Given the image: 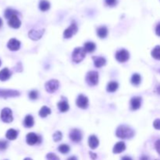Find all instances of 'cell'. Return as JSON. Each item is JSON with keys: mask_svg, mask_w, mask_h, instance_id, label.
<instances>
[{"mask_svg": "<svg viewBox=\"0 0 160 160\" xmlns=\"http://www.w3.org/2000/svg\"><path fill=\"white\" fill-rule=\"evenodd\" d=\"M116 135L118 138L122 139H129L135 136V131L132 128L125 125H121L117 128Z\"/></svg>", "mask_w": 160, "mask_h": 160, "instance_id": "6da1fadb", "label": "cell"}, {"mask_svg": "<svg viewBox=\"0 0 160 160\" xmlns=\"http://www.w3.org/2000/svg\"><path fill=\"white\" fill-rule=\"evenodd\" d=\"M85 55H86V51L85 50V48H82V47H77L74 50L72 54V59L74 62L76 63H78L80 62L85 57Z\"/></svg>", "mask_w": 160, "mask_h": 160, "instance_id": "7a4b0ae2", "label": "cell"}, {"mask_svg": "<svg viewBox=\"0 0 160 160\" xmlns=\"http://www.w3.org/2000/svg\"><path fill=\"white\" fill-rule=\"evenodd\" d=\"M86 80L91 86H95L98 83V74L96 71H90L87 74Z\"/></svg>", "mask_w": 160, "mask_h": 160, "instance_id": "3957f363", "label": "cell"}, {"mask_svg": "<svg viewBox=\"0 0 160 160\" xmlns=\"http://www.w3.org/2000/svg\"><path fill=\"white\" fill-rule=\"evenodd\" d=\"M1 119L4 123H11L13 120L11 109L9 108H4L1 112Z\"/></svg>", "mask_w": 160, "mask_h": 160, "instance_id": "277c9868", "label": "cell"}, {"mask_svg": "<svg viewBox=\"0 0 160 160\" xmlns=\"http://www.w3.org/2000/svg\"><path fill=\"white\" fill-rule=\"evenodd\" d=\"M59 83L57 80H50L45 83V90L48 93H54L59 88Z\"/></svg>", "mask_w": 160, "mask_h": 160, "instance_id": "5b68a950", "label": "cell"}, {"mask_svg": "<svg viewBox=\"0 0 160 160\" xmlns=\"http://www.w3.org/2000/svg\"><path fill=\"white\" fill-rule=\"evenodd\" d=\"M77 26L75 23H72L68 28L64 30L63 37L64 39H71L74 34H75L77 32Z\"/></svg>", "mask_w": 160, "mask_h": 160, "instance_id": "8992f818", "label": "cell"}, {"mask_svg": "<svg viewBox=\"0 0 160 160\" xmlns=\"http://www.w3.org/2000/svg\"><path fill=\"white\" fill-rule=\"evenodd\" d=\"M129 58H130V54L126 49H121L116 53V59L120 62H126Z\"/></svg>", "mask_w": 160, "mask_h": 160, "instance_id": "52a82bcc", "label": "cell"}, {"mask_svg": "<svg viewBox=\"0 0 160 160\" xmlns=\"http://www.w3.org/2000/svg\"><path fill=\"white\" fill-rule=\"evenodd\" d=\"M26 141L29 145H34L41 142V138L34 133H29L26 137Z\"/></svg>", "mask_w": 160, "mask_h": 160, "instance_id": "ba28073f", "label": "cell"}, {"mask_svg": "<svg viewBox=\"0 0 160 160\" xmlns=\"http://www.w3.org/2000/svg\"><path fill=\"white\" fill-rule=\"evenodd\" d=\"M20 95V92L15 90H5L0 89V98H11V97H16Z\"/></svg>", "mask_w": 160, "mask_h": 160, "instance_id": "9c48e42d", "label": "cell"}, {"mask_svg": "<svg viewBox=\"0 0 160 160\" xmlns=\"http://www.w3.org/2000/svg\"><path fill=\"white\" fill-rule=\"evenodd\" d=\"M82 137H83L82 132L78 129H73L70 133V138L74 142H80L82 140Z\"/></svg>", "mask_w": 160, "mask_h": 160, "instance_id": "30bf717a", "label": "cell"}, {"mask_svg": "<svg viewBox=\"0 0 160 160\" xmlns=\"http://www.w3.org/2000/svg\"><path fill=\"white\" fill-rule=\"evenodd\" d=\"M76 104L80 109H87L88 106V98L84 94H79Z\"/></svg>", "mask_w": 160, "mask_h": 160, "instance_id": "8fae6325", "label": "cell"}, {"mask_svg": "<svg viewBox=\"0 0 160 160\" xmlns=\"http://www.w3.org/2000/svg\"><path fill=\"white\" fill-rule=\"evenodd\" d=\"M44 32H45L44 29H42V30H30L28 33L29 38L34 41L39 40L43 35Z\"/></svg>", "mask_w": 160, "mask_h": 160, "instance_id": "7c38bea8", "label": "cell"}, {"mask_svg": "<svg viewBox=\"0 0 160 160\" xmlns=\"http://www.w3.org/2000/svg\"><path fill=\"white\" fill-rule=\"evenodd\" d=\"M7 47L11 51H17L21 48V42L16 39H12L9 41Z\"/></svg>", "mask_w": 160, "mask_h": 160, "instance_id": "4fadbf2b", "label": "cell"}, {"mask_svg": "<svg viewBox=\"0 0 160 160\" xmlns=\"http://www.w3.org/2000/svg\"><path fill=\"white\" fill-rule=\"evenodd\" d=\"M130 108L132 110H137L141 106V98L139 96H135L130 99Z\"/></svg>", "mask_w": 160, "mask_h": 160, "instance_id": "5bb4252c", "label": "cell"}, {"mask_svg": "<svg viewBox=\"0 0 160 160\" xmlns=\"http://www.w3.org/2000/svg\"><path fill=\"white\" fill-rule=\"evenodd\" d=\"M8 24L10 27H13V28H15V29H17L21 27V21H20L19 18H18L17 15H15V16H12L10 19H9Z\"/></svg>", "mask_w": 160, "mask_h": 160, "instance_id": "9a60e30c", "label": "cell"}, {"mask_svg": "<svg viewBox=\"0 0 160 160\" xmlns=\"http://www.w3.org/2000/svg\"><path fill=\"white\" fill-rule=\"evenodd\" d=\"M92 59L94 60V66L97 68L103 67L106 63V59L102 56H94V57H92Z\"/></svg>", "mask_w": 160, "mask_h": 160, "instance_id": "2e32d148", "label": "cell"}, {"mask_svg": "<svg viewBox=\"0 0 160 160\" xmlns=\"http://www.w3.org/2000/svg\"><path fill=\"white\" fill-rule=\"evenodd\" d=\"M99 144V141L95 135H91L88 138V145L91 149H95Z\"/></svg>", "mask_w": 160, "mask_h": 160, "instance_id": "e0dca14e", "label": "cell"}, {"mask_svg": "<svg viewBox=\"0 0 160 160\" xmlns=\"http://www.w3.org/2000/svg\"><path fill=\"white\" fill-rule=\"evenodd\" d=\"M125 149H126V144H125V143L123 142V141H120V142H117V144H115L112 152L115 154H119L121 153L122 152H123Z\"/></svg>", "mask_w": 160, "mask_h": 160, "instance_id": "ac0fdd59", "label": "cell"}, {"mask_svg": "<svg viewBox=\"0 0 160 160\" xmlns=\"http://www.w3.org/2000/svg\"><path fill=\"white\" fill-rule=\"evenodd\" d=\"M10 77H11V72L7 68H4L0 71V80L5 81L8 80Z\"/></svg>", "mask_w": 160, "mask_h": 160, "instance_id": "d6986e66", "label": "cell"}, {"mask_svg": "<svg viewBox=\"0 0 160 160\" xmlns=\"http://www.w3.org/2000/svg\"><path fill=\"white\" fill-rule=\"evenodd\" d=\"M97 34L100 39H105L106 36L108 35V29L107 27L105 26H102V27H98L97 29Z\"/></svg>", "mask_w": 160, "mask_h": 160, "instance_id": "ffe728a7", "label": "cell"}, {"mask_svg": "<svg viewBox=\"0 0 160 160\" xmlns=\"http://www.w3.org/2000/svg\"><path fill=\"white\" fill-rule=\"evenodd\" d=\"M34 118H33V117H32L31 115L26 116L25 119H24V126H25V127H32V126H34Z\"/></svg>", "mask_w": 160, "mask_h": 160, "instance_id": "44dd1931", "label": "cell"}, {"mask_svg": "<svg viewBox=\"0 0 160 160\" xmlns=\"http://www.w3.org/2000/svg\"><path fill=\"white\" fill-rule=\"evenodd\" d=\"M58 108H59V111L61 112H66V111L69 110L70 109V106L69 104L66 101H61L58 103Z\"/></svg>", "mask_w": 160, "mask_h": 160, "instance_id": "7402d4cb", "label": "cell"}, {"mask_svg": "<svg viewBox=\"0 0 160 160\" xmlns=\"http://www.w3.org/2000/svg\"><path fill=\"white\" fill-rule=\"evenodd\" d=\"M17 135L18 132L16 131V130H14V129H10V130H8V131L7 132V134H6V137H7V139L11 140V141L16 139V138H17Z\"/></svg>", "mask_w": 160, "mask_h": 160, "instance_id": "603a6c76", "label": "cell"}, {"mask_svg": "<svg viewBox=\"0 0 160 160\" xmlns=\"http://www.w3.org/2000/svg\"><path fill=\"white\" fill-rule=\"evenodd\" d=\"M84 48H85V50L86 51V53H91L95 50L96 45L94 42H88L85 44V45H84Z\"/></svg>", "mask_w": 160, "mask_h": 160, "instance_id": "cb8c5ba5", "label": "cell"}, {"mask_svg": "<svg viewBox=\"0 0 160 160\" xmlns=\"http://www.w3.org/2000/svg\"><path fill=\"white\" fill-rule=\"evenodd\" d=\"M50 8V2L47 0H41L39 2V9L42 11H47Z\"/></svg>", "mask_w": 160, "mask_h": 160, "instance_id": "d4e9b609", "label": "cell"}, {"mask_svg": "<svg viewBox=\"0 0 160 160\" xmlns=\"http://www.w3.org/2000/svg\"><path fill=\"white\" fill-rule=\"evenodd\" d=\"M119 87V84L116 81H111L107 85V90L108 92H115L117 90Z\"/></svg>", "mask_w": 160, "mask_h": 160, "instance_id": "484cf974", "label": "cell"}, {"mask_svg": "<svg viewBox=\"0 0 160 160\" xmlns=\"http://www.w3.org/2000/svg\"><path fill=\"white\" fill-rule=\"evenodd\" d=\"M50 113H51V109L45 106L42 107V109L39 111V116H40L41 117H42V118H45L47 116L49 115Z\"/></svg>", "mask_w": 160, "mask_h": 160, "instance_id": "4316f807", "label": "cell"}, {"mask_svg": "<svg viewBox=\"0 0 160 160\" xmlns=\"http://www.w3.org/2000/svg\"><path fill=\"white\" fill-rule=\"evenodd\" d=\"M130 81H131L132 85H135V86H138V85H140V83L141 81V76L138 74H133V76L131 77V79H130Z\"/></svg>", "mask_w": 160, "mask_h": 160, "instance_id": "83f0119b", "label": "cell"}, {"mask_svg": "<svg viewBox=\"0 0 160 160\" xmlns=\"http://www.w3.org/2000/svg\"><path fill=\"white\" fill-rule=\"evenodd\" d=\"M152 56L154 59L160 60V45H157L152 49Z\"/></svg>", "mask_w": 160, "mask_h": 160, "instance_id": "f1b7e54d", "label": "cell"}, {"mask_svg": "<svg viewBox=\"0 0 160 160\" xmlns=\"http://www.w3.org/2000/svg\"><path fill=\"white\" fill-rule=\"evenodd\" d=\"M17 12L16 10H13V9H7L5 11V17L7 18V19H10L12 16L17 15Z\"/></svg>", "mask_w": 160, "mask_h": 160, "instance_id": "f546056e", "label": "cell"}, {"mask_svg": "<svg viewBox=\"0 0 160 160\" xmlns=\"http://www.w3.org/2000/svg\"><path fill=\"white\" fill-rule=\"evenodd\" d=\"M59 152L62 154H66L70 152V146L67 144H60L58 148Z\"/></svg>", "mask_w": 160, "mask_h": 160, "instance_id": "4dcf8cb0", "label": "cell"}, {"mask_svg": "<svg viewBox=\"0 0 160 160\" xmlns=\"http://www.w3.org/2000/svg\"><path fill=\"white\" fill-rule=\"evenodd\" d=\"M29 98L31 100H35L39 98V92L37 91H31L29 92Z\"/></svg>", "mask_w": 160, "mask_h": 160, "instance_id": "1f68e13d", "label": "cell"}, {"mask_svg": "<svg viewBox=\"0 0 160 160\" xmlns=\"http://www.w3.org/2000/svg\"><path fill=\"white\" fill-rule=\"evenodd\" d=\"M62 138V135L60 131H56V133L53 135V140H54L56 142H58V141H60Z\"/></svg>", "mask_w": 160, "mask_h": 160, "instance_id": "d6a6232c", "label": "cell"}, {"mask_svg": "<svg viewBox=\"0 0 160 160\" xmlns=\"http://www.w3.org/2000/svg\"><path fill=\"white\" fill-rule=\"evenodd\" d=\"M46 158L48 160H59V158L54 153L47 154Z\"/></svg>", "mask_w": 160, "mask_h": 160, "instance_id": "836d02e7", "label": "cell"}, {"mask_svg": "<svg viewBox=\"0 0 160 160\" xmlns=\"http://www.w3.org/2000/svg\"><path fill=\"white\" fill-rule=\"evenodd\" d=\"M8 147V142L6 141H0V151H3Z\"/></svg>", "mask_w": 160, "mask_h": 160, "instance_id": "e575fe53", "label": "cell"}, {"mask_svg": "<svg viewBox=\"0 0 160 160\" xmlns=\"http://www.w3.org/2000/svg\"><path fill=\"white\" fill-rule=\"evenodd\" d=\"M105 2L109 7H115L117 4V0H105Z\"/></svg>", "mask_w": 160, "mask_h": 160, "instance_id": "d590c367", "label": "cell"}, {"mask_svg": "<svg viewBox=\"0 0 160 160\" xmlns=\"http://www.w3.org/2000/svg\"><path fill=\"white\" fill-rule=\"evenodd\" d=\"M153 126L156 130H160V119H157L154 121Z\"/></svg>", "mask_w": 160, "mask_h": 160, "instance_id": "8d00e7d4", "label": "cell"}, {"mask_svg": "<svg viewBox=\"0 0 160 160\" xmlns=\"http://www.w3.org/2000/svg\"><path fill=\"white\" fill-rule=\"evenodd\" d=\"M155 149H156L157 152H158V154H160V139L158 140V141H156V142H155Z\"/></svg>", "mask_w": 160, "mask_h": 160, "instance_id": "74e56055", "label": "cell"}, {"mask_svg": "<svg viewBox=\"0 0 160 160\" xmlns=\"http://www.w3.org/2000/svg\"><path fill=\"white\" fill-rule=\"evenodd\" d=\"M155 33L158 36L160 37V23L156 26V28H155Z\"/></svg>", "mask_w": 160, "mask_h": 160, "instance_id": "f35d334b", "label": "cell"}, {"mask_svg": "<svg viewBox=\"0 0 160 160\" xmlns=\"http://www.w3.org/2000/svg\"><path fill=\"white\" fill-rule=\"evenodd\" d=\"M89 154H90V155H91V158H92L93 160H95L96 159V158H97V155H96L95 153H93V152H90Z\"/></svg>", "mask_w": 160, "mask_h": 160, "instance_id": "ab89813d", "label": "cell"}, {"mask_svg": "<svg viewBox=\"0 0 160 160\" xmlns=\"http://www.w3.org/2000/svg\"><path fill=\"white\" fill-rule=\"evenodd\" d=\"M121 160H133V159H132V158L129 156H123V157H122Z\"/></svg>", "mask_w": 160, "mask_h": 160, "instance_id": "60d3db41", "label": "cell"}, {"mask_svg": "<svg viewBox=\"0 0 160 160\" xmlns=\"http://www.w3.org/2000/svg\"><path fill=\"white\" fill-rule=\"evenodd\" d=\"M140 160H150V159H149V158L147 156V155H142V156L141 157V159Z\"/></svg>", "mask_w": 160, "mask_h": 160, "instance_id": "b9f144b4", "label": "cell"}, {"mask_svg": "<svg viewBox=\"0 0 160 160\" xmlns=\"http://www.w3.org/2000/svg\"><path fill=\"white\" fill-rule=\"evenodd\" d=\"M67 160H77V157L72 156V157H71V158H68Z\"/></svg>", "mask_w": 160, "mask_h": 160, "instance_id": "7bdbcfd3", "label": "cell"}, {"mask_svg": "<svg viewBox=\"0 0 160 160\" xmlns=\"http://www.w3.org/2000/svg\"><path fill=\"white\" fill-rule=\"evenodd\" d=\"M156 92L158 93V94H160V85L156 88Z\"/></svg>", "mask_w": 160, "mask_h": 160, "instance_id": "ee69618b", "label": "cell"}, {"mask_svg": "<svg viewBox=\"0 0 160 160\" xmlns=\"http://www.w3.org/2000/svg\"><path fill=\"white\" fill-rule=\"evenodd\" d=\"M2 25V21L1 19H0V27H1V26Z\"/></svg>", "mask_w": 160, "mask_h": 160, "instance_id": "f6af8a7d", "label": "cell"}, {"mask_svg": "<svg viewBox=\"0 0 160 160\" xmlns=\"http://www.w3.org/2000/svg\"><path fill=\"white\" fill-rule=\"evenodd\" d=\"M24 160H32V159L30 158H24Z\"/></svg>", "mask_w": 160, "mask_h": 160, "instance_id": "bcb514c9", "label": "cell"}, {"mask_svg": "<svg viewBox=\"0 0 160 160\" xmlns=\"http://www.w3.org/2000/svg\"><path fill=\"white\" fill-rule=\"evenodd\" d=\"M0 66H1V60H0Z\"/></svg>", "mask_w": 160, "mask_h": 160, "instance_id": "7dc6e473", "label": "cell"}]
</instances>
